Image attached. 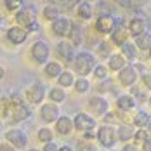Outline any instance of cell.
I'll use <instances>...</instances> for the list:
<instances>
[{"mask_svg": "<svg viewBox=\"0 0 151 151\" xmlns=\"http://www.w3.org/2000/svg\"><path fill=\"white\" fill-rule=\"evenodd\" d=\"M73 66L82 78H87V75H91L92 70L96 68V59L91 52H78L73 59Z\"/></svg>", "mask_w": 151, "mask_h": 151, "instance_id": "obj_1", "label": "cell"}, {"mask_svg": "<svg viewBox=\"0 0 151 151\" xmlns=\"http://www.w3.org/2000/svg\"><path fill=\"white\" fill-rule=\"evenodd\" d=\"M96 137H97V141L104 146L106 150H111L116 142H118V139H116V127H113V125H103V127H99V130L96 132Z\"/></svg>", "mask_w": 151, "mask_h": 151, "instance_id": "obj_2", "label": "cell"}, {"mask_svg": "<svg viewBox=\"0 0 151 151\" xmlns=\"http://www.w3.org/2000/svg\"><path fill=\"white\" fill-rule=\"evenodd\" d=\"M96 127H97L96 118L91 116V115H87V113H76L75 118H73V129L78 130V132H83V134L94 132Z\"/></svg>", "mask_w": 151, "mask_h": 151, "instance_id": "obj_3", "label": "cell"}, {"mask_svg": "<svg viewBox=\"0 0 151 151\" xmlns=\"http://www.w3.org/2000/svg\"><path fill=\"white\" fill-rule=\"evenodd\" d=\"M35 19H37V11H35L33 5H23V7L16 12V21H17L21 26H24V30H28L31 24L37 23Z\"/></svg>", "mask_w": 151, "mask_h": 151, "instance_id": "obj_4", "label": "cell"}, {"mask_svg": "<svg viewBox=\"0 0 151 151\" xmlns=\"http://www.w3.org/2000/svg\"><path fill=\"white\" fill-rule=\"evenodd\" d=\"M137 80H139V73L136 71L134 64H127L125 68H122L118 71V82L123 87H129V89L134 87L137 83Z\"/></svg>", "mask_w": 151, "mask_h": 151, "instance_id": "obj_5", "label": "cell"}, {"mask_svg": "<svg viewBox=\"0 0 151 151\" xmlns=\"http://www.w3.org/2000/svg\"><path fill=\"white\" fill-rule=\"evenodd\" d=\"M116 19L113 17V16H99L97 17V21H96V24H94V28L97 33H101V35H111L113 30L116 28Z\"/></svg>", "mask_w": 151, "mask_h": 151, "instance_id": "obj_6", "label": "cell"}, {"mask_svg": "<svg viewBox=\"0 0 151 151\" xmlns=\"http://www.w3.org/2000/svg\"><path fill=\"white\" fill-rule=\"evenodd\" d=\"M71 26H73V21L70 17H58L56 21H52V26L50 30L56 37H68L70 31H71Z\"/></svg>", "mask_w": 151, "mask_h": 151, "instance_id": "obj_7", "label": "cell"}, {"mask_svg": "<svg viewBox=\"0 0 151 151\" xmlns=\"http://www.w3.org/2000/svg\"><path fill=\"white\" fill-rule=\"evenodd\" d=\"M89 109L97 116H104L109 109V103L106 101L103 96H92L89 99Z\"/></svg>", "mask_w": 151, "mask_h": 151, "instance_id": "obj_8", "label": "cell"}, {"mask_svg": "<svg viewBox=\"0 0 151 151\" xmlns=\"http://www.w3.org/2000/svg\"><path fill=\"white\" fill-rule=\"evenodd\" d=\"M56 56L59 58V59H63L64 63H73V59H75V47L71 45L70 42H66V40H63V42H59L58 45H56Z\"/></svg>", "mask_w": 151, "mask_h": 151, "instance_id": "obj_9", "label": "cell"}, {"mask_svg": "<svg viewBox=\"0 0 151 151\" xmlns=\"http://www.w3.org/2000/svg\"><path fill=\"white\" fill-rule=\"evenodd\" d=\"M49 54H50V49L47 45V42H44V40L35 42L33 47H31V58L37 61V63H47Z\"/></svg>", "mask_w": 151, "mask_h": 151, "instance_id": "obj_10", "label": "cell"}, {"mask_svg": "<svg viewBox=\"0 0 151 151\" xmlns=\"http://www.w3.org/2000/svg\"><path fill=\"white\" fill-rule=\"evenodd\" d=\"M44 97H45V85L40 83V82L33 83L30 89L26 91V99L30 101L31 104H40L44 101Z\"/></svg>", "mask_w": 151, "mask_h": 151, "instance_id": "obj_11", "label": "cell"}, {"mask_svg": "<svg viewBox=\"0 0 151 151\" xmlns=\"http://www.w3.org/2000/svg\"><path fill=\"white\" fill-rule=\"evenodd\" d=\"M61 111L58 104H54V103H47L40 108V116H42V120L45 122V123H52V122H58L59 118Z\"/></svg>", "mask_w": 151, "mask_h": 151, "instance_id": "obj_12", "label": "cell"}, {"mask_svg": "<svg viewBox=\"0 0 151 151\" xmlns=\"http://www.w3.org/2000/svg\"><path fill=\"white\" fill-rule=\"evenodd\" d=\"M127 31H129V35H132L134 38L139 37V35H142V33H146V31H148V23H146V19H144V17H132V19L129 21Z\"/></svg>", "mask_w": 151, "mask_h": 151, "instance_id": "obj_13", "label": "cell"}, {"mask_svg": "<svg viewBox=\"0 0 151 151\" xmlns=\"http://www.w3.org/2000/svg\"><path fill=\"white\" fill-rule=\"evenodd\" d=\"M5 139L12 144V148H24L26 142H28V137L23 130H17V129H12L5 134Z\"/></svg>", "mask_w": 151, "mask_h": 151, "instance_id": "obj_14", "label": "cell"}, {"mask_svg": "<svg viewBox=\"0 0 151 151\" xmlns=\"http://www.w3.org/2000/svg\"><path fill=\"white\" fill-rule=\"evenodd\" d=\"M111 42L116 47H122L125 42H129V31L123 26V21H118L116 23V28L111 33Z\"/></svg>", "mask_w": 151, "mask_h": 151, "instance_id": "obj_15", "label": "cell"}, {"mask_svg": "<svg viewBox=\"0 0 151 151\" xmlns=\"http://www.w3.org/2000/svg\"><path fill=\"white\" fill-rule=\"evenodd\" d=\"M26 37H28V31L24 30V28H21V26H12V28H9V31H7V38L14 45L23 44L26 40Z\"/></svg>", "mask_w": 151, "mask_h": 151, "instance_id": "obj_16", "label": "cell"}, {"mask_svg": "<svg viewBox=\"0 0 151 151\" xmlns=\"http://www.w3.org/2000/svg\"><path fill=\"white\" fill-rule=\"evenodd\" d=\"M116 106L122 113H129L136 108V99L130 96V94H122L116 97Z\"/></svg>", "mask_w": 151, "mask_h": 151, "instance_id": "obj_17", "label": "cell"}, {"mask_svg": "<svg viewBox=\"0 0 151 151\" xmlns=\"http://www.w3.org/2000/svg\"><path fill=\"white\" fill-rule=\"evenodd\" d=\"M134 127L130 125V123H120L118 127H116V139L120 141V142H129L132 137H134Z\"/></svg>", "mask_w": 151, "mask_h": 151, "instance_id": "obj_18", "label": "cell"}, {"mask_svg": "<svg viewBox=\"0 0 151 151\" xmlns=\"http://www.w3.org/2000/svg\"><path fill=\"white\" fill-rule=\"evenodd\" d=\"M150 122H151V115L144 109H137L134 113V116H132V125L137 127V129H146L150 125Z\"/></svg>", "mask_w": 151, "mask_h": 151, "instance_id": "obj_19", "label": "cell"}, {"mask_svg": "<svg viewBox=\"0 0 151 151\" xmlns=\"http://www.w3.org/2000/svg\"><path fill=\"white\" fill-rule=\"evenodd\" d=\"M127 66V61H125V58L122 56L120 52H116V54H111L109 58H108V70L109 71H120L122 68H125Z\"/></svg>", "mask_w": 151, "mask_h": 151, "instance_id": "obj_20", "label": "cell"}, {"mask_svg": "<svg viewBox=\"0 0 151 151\" xmlns=\"http://www.w3.org/2000/svg\"><path fill=\"white\" fill-rule=\"evenodd\" d=\"M56 130L61 136H68L73 132V120L70 116H59L56 122Z\"/></svg>", "mask_w": 151, "mask_h": 151, "instance_id": "obj_21", "label": "cell"}, {"mask_svg": "<svg viewBox=\"0 0 151 151\" xmlns=\"http://www.w3.org/2000/svg\"><path fill=\"white\" fill-rule=\"evenodd\" d=\"M30 116V108L23 103H16L14 108H12V120L14 122H21L26 120Z\"/></svg>", "mask_w": 151, "mask_h": 151, "instance_id": "obj_22", "label": "cell"}, {"mask_svg": "<svg viewBox=\"0 0 151 151\" xmlns=\"http://www.w3.org/2000/svg\"><path fill=\"white\" fill-rule=\"evenodd\" d=\"M76 14L80 19L83 21H89L94 14V7H92L91 2H78V7H76Z\"/></svg>", "mask_w": 151, "mask_h": 151, "instance_id": "obj_23", "label": "cell"}, {"mask_svg": "<svg viewBox=\"0 0 151 151\" xmlns=\"http://www.w3.org/2000/svg\"><path fill=\"white\" fill-rule=\"evenodd\" d=\"M70 44L73 47L80 45L82 42H83V30L80 28V24H76V23H73V26H71V31H70Z\"/></svg>", "mask_w": 151, "mask_h": 151, "instance_id": "obj_24", "label": "cell"}, {"mask_svg": "<svg viewBox=\"0 0 151 151\" xmlns=\"http://www.w3.org/2000/svg\"><path fill=\"white\" fill-rule=\"evenodd\" d=\"M120 54L125 58V61H134L137 59V49L134 45V42H125L120 47Z\"/></svg>", "mask_w": 151, "mask_h": 151, "instance_id": "obj_25", "label": "cell"}, {"mask_svg": "<svg viewBox=\"0 0 151 151\" xmlns=\"http://www.w3.org/2000/svg\"><path fill=\"white\" fill-rule=\"evenodd\" d=\"M134 45H136L137 50H146V52H148L150 47H151V33L150 31H146V33H142V35L136 37Z\"/></svg>", "mask_w": 151, "mask_h": 151, "instance_id": "obj_26", "label": "cell"}, {"mask_svg": "<svg viewBox=\"0 0 151 151\" xmlns=\"http://www.w3.org/2000/svg\"><path fill=\"white\" fill-rule=\"evenodd\" d=\"M63 73V66H61V63L58 61H50V63H47L45 64V75L50 76V78H58V76Z\"/></svg>", "mask_w": 151, "mask_h": 151, "instance_id": "obj_27", "label": "cell"}, {"mask_svg": "<svg viewBox=\"0 0 151 151\" xmlns=\"http://www.w3.org/2000/svg\"><path fill=\"white\" fill-rule=\"evenodd\" d=\"M61 14V9L56 5V4H49L44 7V17H45L47 21H56Z\"/></svg>", "mask_w": 151, "mask_h": 151, "instance_id": "obj_28", "label": "cell"}, {"mask_svg": "<svg viewBox=\"0 0 151 151\" xmlns=\"http://www.w3.org/2000/svg\"><path fill=\"white\" fill-rule=\"evenodd\" d=\"M146 92H148V91H146L144 87H142V89H141V87H137V85L130 87V96L136 99V103H137V101H139V103H148V97H150V96H148Z\"/></svg>", "mask_w": 151, "mask_h": 151, "instance_id": "obj_29", "label": "cell"}, {"mask_svg": "<svg viewBox=\"0 0 151 151\" xmlns=\"http://www.w3.org/2000/svg\"><path fill=\"white\" fill-rule=\"evenodd\" d=\"M49 97H50V101L54 104H58V103H63L66 99V92H64V89H61V87H52L50 92H49Z\"/></svg>", "mask_w": 151, "mask_h": 151, "instance_id": "obj_30", "label": "cell"}, {"mask_svg": "<svg viewBox=\"0 0 151 151\" xmlns=\"http://www.w3.org/2000/svg\"><path fill=\"white\" fill-rule=\"evenodd\" d=\"M58 82H59V87H71L75 83V76L71 71H63L59 76H58Z\"/></svg>", "mask_w": 151, "mask_h": 151, "instance_id": "obj_31", "label": "cell"}, {"mask_svg": "<svg viewBox=\"0 0 151 151\" xmlns=\"http://www.w3.org/2000/svg\"><path fill=\"white\" fill-rule=\"evenodd\" d=\"M73 87H75V91L78 94H85V92L91 91V82H89V78H76L75 83H73Z\"/></svg>", "mask_w": 151, "mask_h": 151, "instance_id": "obj_32", "label": "cell"}, {"mask_svg": "<svg viewBox=\"0 0 151 151\" xmlns=\"http://www.w3.org/2000/svg\"><path fill=\"white\" fill-rule=\"evenodd\" d=\"M111 56V45L108 42H101L97 45V58L99 59H108Z\"/></svg>", "mask_w": 151, "mask_h": 151, "instance_id": "obj_33", "label": "cell"}, {"mask_svg": "<svg viewBox=\"0 0 151 151\" xmlns=\"http://www.w3.org/2000/svg\"><path fill=\"white\" fill-rule=\"evenodd\" d=\"M108 68H106L104 64H96V68L92 70V75L96 76L97 80H106L108 78Z\"/></svg>", "mask_w": 151, "mask_h": 151, "instance_id": "obj_34", "label": "cell"}, {"mask_svg": "<svg viewBox=\"0 0 151 151\" xmlns=\"http://www.w3.org/2000/svg\"><path fill=\"white\" fill-rule=\"evenodd\" d=\"M37 137H38V141H42V142H45V144H47V142H52L54 134H52V130H50V129L44 127V129H40V130H38Z\"/></svg>", "mask_w": 151, "mask_h": 151, "instance_id": "obj_35", "label": "cell"}, {"mask_svg": "<svg viewBox=\"0 0 151 151\" xmlns=\"http://www.w3.org/2000/svg\"><path fill=\"white\" fill-rule=\"evenodd\" d=\"M148 137H150V136H148L146 129H137L136 132H134V137H132V139H134V144H136V146H139V144H142Z\"/></svg>", "mask_w": 151, "mask_h": 151, "instance_id": "obj_36", "label": "cell"}, {"mask_svg": "<svg viewBox=\"0 0 151 151\" xmlns=\"http://www.w3.org/2000/svg\"><path fill=\"white\" fill-rule=\"evenodd\" d=\"M111 89H113V82H111L109 78L101 80V82H99V85H97V92H101V94H104V92L111 91Z\"/></svg>", "mask_w": 151, "mask_h": 151, "instance_id": "obj_37", "label": "cell"}, {"mask_svg": "<svg viewBox=\"0 0 151 151\" xmlns=\"http://www.w3.org/2000/svg\"><path fill=\"white\" fill-rule=\"evenodd\" d=\"M76 151H96V146L89 142V141H78V144H76Z\"/></svg>", "mask_w": 151, "mask_h": 151, "instance_id": "obj_38", "label": "cell"}, {"mask_svg": "<svg viewBox=\"0 0 151 151\" xmlns=\"http://www.w3.org/2000/svg\"><path fill=\"white\" fill-rule=\"evenodd\" d=\"M21 4H24V2H17V0H5V7H7L9 11H19Z\"/></svg>", "mask_w": 151, "mask_h": 151, "instance_id": "obj_39", "label": "cell"}, {"mask_svg": "<svg viewBox=\"0 0 151 151\" xmlns=\"http://www.w3.org/2000/svg\"><path fill=\"white\" fill-rule=\"evenodd\" d=\"M141 80H142V87H144L148 92H151V71H148L146 75H142Z\"/></svg>", "mask_w": 151, "mask_h": 151, "instance_id": "obj_40", "label": "cell"}, {"mask_svg": "<svg viewBox=\"0 0 151 151\" xmlns=\"http://www.w3.org/2000/svg\"><path fill=\"white\" fill-rule=\"evenodd\" d=\"M122 151H141V150H139V146H136L134 142H127V144H123Z\"/></svg>", "mask_w": 151, "mask_h": 151, "instance_id": "obj_41", "label": "cell"}, {"mask_svg": "<svg viewBox=\"0 0 151 151\" xmlns=\"http://www.w3.org/2000/svg\"><path fill=\"white\" fill-rule=\"evenodd\" d=\"M58 150H59V148H58V144L52 141V142H47L45 146H44V150H42V151H58Z\"/></svg>", "mask_w": 151, "mask_h": 151, "instance_id": "obj_42", "label": "cell"}, {"mask_svg": "<svg viewBox=\"0 0 151 151\" xmlns=\"http://www.w3.org/2000/svg\"><path fill=\"white\" fill-rule=\"evenodd\" d=\"M141 151H151V137H148L142 144H141V148H139Z\"/></svg>", "mask_w": 151, "mask_h": 151, "instance_id": "obj_43", "label": "cell"}, {"mask_svg": "<svg viewBox=\"0 0 151 151\" xmlns=\"http://www.w3.org/2000/svg\"><path fill=\"white\" fill-rule=\"evenodd\" d=\"M0 151H14V148L9 146V144H2V146H0Z\"/></svg>", "mask_w": 151, "mask_h": 151, "instance_id": "obj_44", "label": "cell"}, {"mask_svg": "<svg viewBox=\"0 0 151 151\" xmlns=\"http://www.w3.org/2000/svg\"><path fill=\"white\" fill-rule=\"evenodd\" d=\"M58 151H73V148L66 144V146H61V148H59V150H58Z\"/></svg>", "mask_w": 151, "mask_h": 151, "instance_id": "obj_45", "label": "cell"}, {"mask_svg": "<svg viewBox=\"0 0 151 151\" xmlns=\"http://www.w3.org/2000/svg\"><path fill=\"white\" fill-rule=\"evenodd\" d=\"M146 132H148V136L151 137V122H150V125H148V127H146Z\"/></svg>", "mask_w": 151, "mask_h": 151, "instance_id": "obj_46", "label": "cell"}, {"mask_svg": "<svg viewBox=\"0 0 151 151\" xmlns=\"http://www.w3.org/2000/svg\"><path fill=\"white\" fill-rule=\"evenodd\" d=\"M2 78H4V68L0 66V80H2Z\"/></svg>", "mask_w": 151, "mask_h": 151, "instance_id": "obj_47", "label": "cell"}, {"mask_svg": "<svg viewBox=\"0 0 151 151\" xmlns=\"http://www.w3.org/2000/svg\"><path fill=\"white\" fill-rule=\"evenodd\" d=\"M148 103H150V106H151V96H150V97H148Z\"/></svg>", "mask_w": 151, "mask_h": 151, "instance_id": "obj_48", "label": "cell"}, {"mask_svg": "<svg viewBox=\"0 0 151 151\" xmlns=\"http://www.w3.org/2000/svg\"><path fill=\"white\" fill-rule=\"evenodd\" d=\"M148 54H150V58H151V47H150V50H148Z\"/></svg>", "mask_w": 151, "mask_h": 151, "instance_id": "obj_49", "label": "cell"}, {"mask_svg": "<svg viewBox=\"0 0 151 151\" xmlns=\"http://www.w3.org/2000/svg\"><path fill=\"white\" fill-rule=\"evenodd\" d=\"M0 24H2V16H0Z\"/></svg>", "mask_w": 151, "mask_h": 151, "instance_id": "obj_50", "label": "cell"}, {"mask_svg": "<svg viewBox=\"0 0 151 151\" xmlns=\"http://www.w3.org/2000/svg\"><path fill=\"white\" fill-rule=\"evenodd\" d=\"M28 151H38V150H28Z\"/></svg>", "mask_w": 151, "mask_h": 151, "instance_id": "obj_51", "label": "cell"}, {"mask_svg": "<svg viewBox=\"0 0 151 151\" xmlns=\"http://www.w3.org/2000/svg\"><path fill=\"white\" fill-rule=\"evenodd\" d=\"M150 71H151V64H150Z\"/></svg>", "mask_w": 151, "mask_h": 151, "instance_id": "obj_52", "label": "cell"}, {"mask_svg": "<svg viewBox=\"0 0 151 151\" xmlns=\"http://www.w3.org/2000/svg\"><path fill=\"white\" fill-rule=\"evenodd\" d=\"M106 151H108V150H106Z\"/></svg>", "mask_w": 151, "mask_h": 151, "instance_id": "obj_53", "label": "cell"}]
</instances>
